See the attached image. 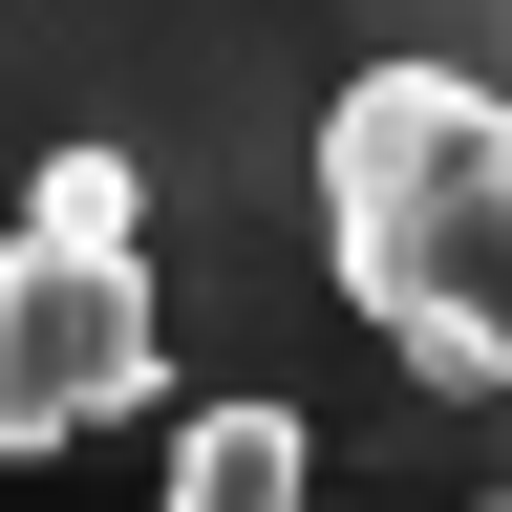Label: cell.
<instances>
[{
  "label": "cell",
  "mask_w": 512,
  "mask_h": 512,
  "mask_svg": "<svg viewBox=\"0 0 512 512\" xmlns=\"http://www.w3.org/2000/svg\"><path fill=\"white\" fill-rule=\"evenodd\" d=\"M384 64L512 86V0H0V214L43 150H128L171 192V342H214V406H299V320L342 299L320 256V128Z\"/></svg>",
  "instance_id": "1"
},
{
  "label": "cell",
  "mask_w": 512,
  "mask_h": 512,
  "mask_svg": "<svg viewBox=\"0 0 512 512\" xmlns=\"http://www.w3.org/2000/svg\"><path fill=\"white\" fill-rule=\"evenodd\" d=\"M470 512H491V491H470Z\"/></svg>",
  "instance_id": "5"
},
{
  "label": "cell",
  "mask_w": 512,
  "mask_h": 512,
  "mask_svg": "<svg viewBox=\"0 0 512 512\" xmlns=\"http://www.w3.org/2000/svg\"><path fill=\"white\" fill-rule=\"evenodd\" d=\"M320 256L342 320L427 406H512V86L470 64H384L320 128Z\"/></svg>",
  "instance_id": "2"
},
{
  "label": "cell",
  "mask_w": 512,
  "mask_h": 512,
  "mask_svg": "<svg viewBox=\"0 0 512 512\" xmlns=\"http://www.w3.org/2000/svg\"><path fill=\"white\" fill-rule=\"evenodd\" d=\"M171 512H320V427H299V406H192Z\"/></svg>",
  "instance_id": "4"
},
{
  "label": "cell",
  "mask_w": 512,
  "mask_h": 512,
  "mask_svg": "<svg viewBox=\"0 0 512 512\" xmlns=\"http://www.w3.org/2000/svg\"><path fill=\"white\" fill-rule=\"evenodd\" d=\"M171 384V192L128 150H43L0 214V448H86Z\"/></svg>",
  "instance_id": "3"
}]
</instances>
